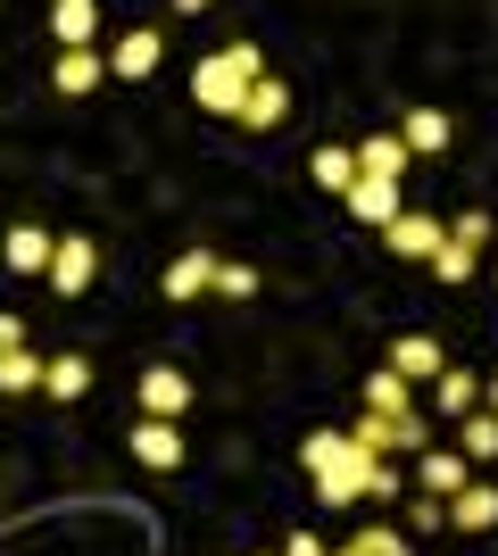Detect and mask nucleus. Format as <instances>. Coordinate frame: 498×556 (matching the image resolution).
Segmentation results:
<instances>
[{"mask_svg":"<svg viewBox=\"0 0 498 556\" xmlns=\"http://www.w3.org/2000/svg\"><path fill=\"white\" fill-rule=\"evenodd\" d=\"M266 75V59H258V42H233V50H216V59H200L191 67V100L208 116H241V100H250V84Z\"/></svg>","mask_w":498,"mask_h":556,"instance_id":"f257e3e1","label":"nucleus"},{"mask_svg":"<svg viewBox=\"0 0 498 556\" xmlns=\"http://www.w3.org/2000/svg\"><path fill=\"white\" fill-rule=\"evenodd\" d=\"M158 59H166V34H158V25H133V34L108 42V75H117V84H150Z\"/></svg>","mask_w":498,"mask_h":556,"instance_id":"f03ea898","label":"nucleus"},{"mask_svg":"<svg viewBox=\"0 0 498 556\" xmlns=\"http://www.w3.org/2000/svg\"><path fill=\"white\" fill-rule=\"evenodd\" d=\"M92 266H100L92 241H84V232H59V250H50V291H59V300H84V291H92Z\"/></svg>","mask_w":498,"mask_h":556,"instance_id":"7ed1b4c3","label":"nucleus"},{"mask_svg":"<svg viewBox=\"0 0 498 556\" xmlns=\"http://www.w3.org/2000/svg\"><path fill=\"white\" fill-rule=\"evenodd\" d=\"M465 482H474V457H465V448H424V457H416V490H424V498H457Z\"/></svg>","mask_w":498,"mask_h":556,"instance_id":"20e7f679","label":"nucleus"},{"mask_svg":"<svg viewBox=\"0 0 498 556\" xmlns=\"http://www.w3.org/2000/svg\"><path fill=\"white\" fill-rule=\"evenodd\" d=\"M142 416H166V424L191 416V374L183 366H150L142 374Z\"/></svg>","mask_w":498,"mask_h":556,"instance_id":"39448f33","label":"nucleus"},{"mask_svg":"<svg viewBox=\"0 0 498 556\" xmlns=\"http://www.w3.org/2000/svg\"><path fill=\"white\" fill-rule=\"evenodd\" d=\"M133 457H142L150 473H175V465H183V424L142 416V424H133Z\"/></svg>","mask_w":498,"mask_h":556,"instance_id":"423d86ee","label":"nucleus"},{"mask_svg":"<svg viewBox=\"0 0 498 556\" xmlns=\"http://www.w3.org/2000/svg\"><path fill=\"white\" fill-rule=\"evenodd\" d=\"M382 241H391L399 257H432L440 241H449V225H440V216H416V208H399L391 225H382Z\"/></svg>","mask_w":498,"mask_h":556,"instance_id":"0eeeda50","label":"nucleus"},{"mask_svg":"<svg viewBox=\"0 0 498 556\" xmlns=\"http://www.w3.org/2000/svg\"><path fill=\"white\" fill-rule=\"evenodd\" d=\"M158 291H166L175 307H183V300H208V291H216V257H208V250H183L175 266H166Z\"/></svg>","mask_w":498,"mask_h":556,"instance_id":"6e6552de","label":"nucleus"},{"mask_svg":"<svg viewBox=\"0 0 498 556\" xmlns=\"http://www.w3.org/2000/svg\"><path fill=\"white\" fill-rule=\"evenodd\" d=\"M50 225H9V241H0V257H9V275H50Z\"/></svg>","mask_w":498,"mask_h":556,"instance_id":"1a4fd4ad","label":"nucleus"},{"mask_svg":"<svg viewBox=\"0 0 498 556\" xmlns=\"http://www.w3.org/2000/svg\"><path fill=\"white\" fill-rule=\"evenodd\" d=\"M50 84H59V92H100V84H108V59H100V50H59V59H50Z\"/></svg>","mask_w":498,"mask_h":556,"instance_id":"9d476101","label":"nucleus"},{"mask_svg":"<svg viewBox=\"0 0 498 556\" xmlns=\"http://www.w3.org/2000/svg\"><path fill=\"white\" fill-rule=\"evenodd\" d=\"M50 34H59V50H92L100 0H50Z\"/></svg>","mask_w":498,"mask_h":556,"instance_id":"9b49d317","label":"nucleus"},{"mask_svg":"<svg viewBox=\"0 0 498 556\" xmlns=\"http://www.w3.org/2000/svg\"><path fill=\"white\" fill-rule=\"evenodd\" d=\"M283 116H291V92L258 75V84H250V100H241V116H233V125H241V134H274Z\"/></svg>","mask_w":498,"mask_h":556,"instance_id":"f8f14e48","label":"nucleus"},{"mask_svg":"<svg viewBox=\"0 0 498 556\" xmlns=\"http://www.w3.org/2000/svg\"><path fill=\"white\" fill-rule=\"evenodd\" d=\"M341 200H349L357 225H391V216H399V184H382V175H357Z\"/></svg>","mask_w":498,"mask_h":556,"instance_id":"ddd939ff","label":"nucleus"},{"mask_svg":"<svg viewBox=\"0 0 498 556\" xmlns=\"http://www.w3.org/2000/svg\"><path fill=\"white\" fill-rule=\"evenodd\" d=\"M399 141H407V159H440L449 150V109H407Z\"/></svg>","mask_w":498,"mask_h":556,"instance_id":"4468645a","label":"nucleus"},{"mask_svg":"<svg viewBox=\"0 0 498 556\" xmlns=\"http://www.w3.org/2000/svg\"><path fill=\"white\" fill-rule=\"evenodd\" d=\"M440 366H449V357H440V341H432V332H407V341H391V374H407V382H432Z\"/></svg>","mask_w":498,"mask_h":556,"instance_id":"2eb2a0df","label":"nucleus"},{"mask_svg":"<svg viewBox=\"0 0 498 556\" xmlns=\"http://www.w3.org/2000/svg\"><path fill=\"white\" fill-rule=\"evenodd\" d=\"M449 523H457V532H490V523H498V490L490 482H465L449 498Z\"/></svg>","mask_w":498,"mask_h":556,"instance_id":"dca6fc26","label":"nucleus"},{"mask_svg":"<svg viewBox=\"0 0 498 556\" xmlns=\"http://www.w3.org/2000/svg\"><path fill=\"white\" fill-rule=\"evenodd\" d=\"M357 175H382V184H399V175H407V141H399V134L357 141Z\"/></svg>","mask_w":498,"mask_h":556,"instance_id":"f3484780","label":"nucleus"},{"mask_svg":"<svg viewBox=\"0 0 498 556\" xmlns=\"http://www.w3.org/2000/svg\"><path fill=\"white\" fill-rule=\"evenodd\" d=\"M432 399H440V416H474L482 374H465V366H440V374H432Z\"/></svg>","mask_w":498,"mask_h":556,"instance_id":"a211bd4d","label":"nucleus"},{"mask_svg":"<svg viewBox=\"0 0 498 556\" xmlns=\"http://www.w3.org/2000/svg\"><path fill=\"white\" fill-rule=\"evenodd\" d=\"M42 391L50 399H84L92 391V357H75V349L67 357H42Z\"/></svg>","mask_w":498,"mask_h":556,"instance_id":"6ab92c4d","label":"nucleus"},{"mask_svg":"<svg viewBox=\"0 0 498 556\" xmlns=\"http://www.w3.org/2000/svg\"><path fill=\"white\" fill-rule=\"evenodd\" d=\"M299 465H308V473H341V465H349V432H308V441H299Z\"/></svg>","mask_w":498,"mask_h":556,"instance_id":"aec40b11","label":"nucleus"},{"mask_svg":"<svg viewBox=\"0 0 498 556\" xmlns=\"http://www.w3.org/2000/svg\"><path fill=\"white\" fill-rule=\"evenodd\" d=\"M366 407H374V416H407V374L374 366V374H366Z\"/></svg>","mask_w":498,"mask_h":556,"instance_id":"412c9836","label":"nucleus"},{"mask_svg":"<svg viewBox=\"0 0 498 556\" xmlns=\"http://www.w3.org/2000/svg\"><path fill=\"white\" fill-rule=\"evenodd\" d=\"M308 175H316V191H349L357 184V150H316Z\"/></svg>","mask_w":498,"mask_h":556,"instance_id":"4be33fe9","label":"nucleus"},{"mask_svg":"<svg viewBox=\"0 0 498 556\" xmlns=\"http://www.w3.org/2000/svg\"><path fill=\"white\" fill-rule=\"evenodd\" d=\"M0 391H42V357L34 349H0Z\"/></svg>","mask_w":498,"mask_h":556,"instance_id":"5701e85b","label":"nucleus"},{"mask_svg":"<svg viewBox=\"0 0 498 556\" xmlns=\"http://www.w3.org/2000/svg\"><path fill=\"white\" fill-rule=\"evenodd\" d=\"M457 448H465V457H498V416H457Z\"/></svg>","mask_w":498,"mask_h":556,"instance_id":"b1692460","label":"nucleus"},{"mask_svg":"<svg viewBox=\"0 0 498 556\" xmlns=\"http://www.w3.org/2000/svg\"><path fill=\"white\" fill-rule=\"evenodd\" d=\"M432 282H474V250H465V241H440V250H432Z\"/></svg>","mask_w":498,"mask_h":556,"instance_id":"393cba45","label":"nucleus"},{"mask_svg":"<svg viewBox=\"0 0 498 556\" xmlns=\"http://www.w3.org/2000/svg\"><path fill=\"white\" fill-rule=\"evenodd\" d=\"M216 300H258V266H216Z\"/></svg>","mask_w":498,"mask_h":556,"instance_id":"a878e982","label":"nucleus"},{"mask_svg":"<svg viewBox=\"0 0 498 556\" xmlns=\"http://www.w3.org/2000/svg\"><path fill=\"white\" fill-rule=\"evenodd\" d=\"M449 241H465V250H482V241H490V216H482V208L449 216Z\"/></svg>","mask_w":498,"mask_h":556,"instance_id":"bb28decb","label":"nucleus"},{"mask_svg":"<svg viewBox=\"0 0 498 556\" xmlns=\"http://www.w3.org/2000/svg\"><path fill=\"white\" fill-rule=\"evenodd\" d=\"M407 523H416V532H440V523H449V498H416V507H407Z\"/></svg>","mask_w":498,"mask_h":556,"instance_id":"cd10ccee","label":"nucleus"},{"mask_svg":"<svg viewBox=\"0 0 498 556\" xmlns=\"http://www.w3.org/2000/svg\"><path fill=\"white\" fill-rule=\"evenodd\" d=\"M283 556H332V548H324L316 532H291V540H283Z\"/></svg>","mask_w":498,"mask_h":556,"instance_id":"c85d7f7f","label":"nucleus"},{"mask_svg":"<svg viewBox=\"0 0 498 556\" xmlns=\"http://www.w3.org/2000/svg\"><path fill=\"white\" fill-rule=\"evenodd\" d=\"M0 349H25V325H17V316H0Z\"/></svg>","mask_w":498,"mask_h":556,"instance_id":"c756f323","label":"nucleus"},{"mask_svg":"<svg viewBox=\"0 0 498 556\" xmlns=\"http://www.w3.org/2000/svg\"><path fill=\"white\" fill-rule=\"evenodd\" d=\"M200 9H208V0H175V17H200Z\"/></svg>","mask_w":498,"mask_h":556,"instance_id":"7c9ffc66","label":"nucleus"},{"mask_svg":"<svg viewBox=\"0 0 498 556\" xmlns=\"http://www.w3.org/2000/svg\"><path fill=\"white\" fill-rule=\"evenodd\" d=\"M482 399H490V416H498V382H482Z\"/></svg>","mask_w":498,"mask_h":556,"instance_id":"2f4dec72","label":"nucleus"},{"mask_svg":"<svg viewBox=\"0 0 498 556\" xmlns=\"http://www.w3.org/2000/svg\"><path fill=\"white\" fill-rule=\"evenodd\" d=\"M332 556H366V548H357V540H349V548H332Z\"/></svg>","mask_w":498,"mask_h":556,"instance_id":"473e14b6","label":"nucleus"},{"mask_svg":"<svg viewBox=\"0 0 498 556\" xmlns=\"http://www.w3.org/2000/svg\"><path fill=\"white\" fill-rule=\"evenodd\" d=\"M490 291H498V275H490Z\"/></svg>","mask_w":498,"mask_h":556,"instance_id":"72a5a7b5","label":"nucleus"}]
</instances>
